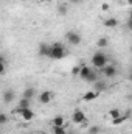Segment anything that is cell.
<instances>
[{
	"instance_id": "9",
	"label": "cell",
	"mask_w": 132,
	"mask_h": 134,
	"mask_svg": "<svg viewBox=\"0 0 132 134\" xmlns=\"http://www.w3.org/2000/svg\"><path fill=\"white\" fill-rule=\"evenodd\" d=\"M107 83L106 81H103V80H97V81H93V91H97V92H104V91H107Z\"/></svg>"
},
{
	"instance_id": "15",
	"label": "cell",
	"mask_w": 132,
	"mask_h": 134,
	"mask_svg": "<svg viewBox=\"0 0 132 134\" xmlns=\"http://www.w3.org/2000/svg\"><path fill=\"white\" fill-rule=\"evenodd\" d=\"M30 101H31V100H28V98H22V100L19 101V104L16 106V109H14V111H19V109H25V108H30Z\"/></svg>"
},
{
	"instance_id": "19",
	"label": "cell",
	"mask_w": 132,
	"mask_h": 134,
	"mask_svg": "<svg viewBox=\"0 0 132 134\" xmlns=\"http://www.w3.org/2000/svg\"><path fill=\"white\" fill-rule=\"evenodd\" d=\"M53 126H64V117L62 115H56L53 119Z\"/></svg>"
},
{
	"instance_id": "5",
	"label": "cell",
	"mask_w": 132,
	"mask_h": 134,
	"mask_svg": "<svg viewBox=\"0 0 132 134\" xmlns=\"http://www.w3.org/2000/svg\"><path fill=\"white\" fill-rule=\"evenodd\" d=\"M65 39H67V42L71 44V45H79L81 44V36L76 31H68L65 34Z\"/></svg>"
},
{
	"instance_id": "28",
	"label": "cell",
	"mask_w": 132,
	"mask_h": 134,
	"mask_svg": "<svg viewBox=\"0 0 132 134\" xmlns=\"http://www.w3.org/2000/svg\"><path fill=\"white\" fill-rule=\"evenodd\" d=\"M131 2H132V0H128V3H131Z\"/></svg>"
},
{
	"instance_id": "11",
	"label": "cell",
	"mask_w": 132,
	"mask_h": 134,
	"mask_svg": "<svg viewBox=\"0 0 132 134\" xmlns=\"http://www.w3.org/2000/svg\"><path fill=\"white\" fill-rule=\"evenodd\" d=\"M90 70H92V67H90V66L78 67V75H79V78H81V80H86V78H87V75L90 73Z\"/></svg>"
},
{
	"instance_id": "18",
	"label": "cell",
	"mask_w": 132,
	"mask_h": 134,
	"mask_svg": "<svg viewBox=\"0 0 132 134\" xmlns=\"http://www.w3.org/2000/svg\"><path fill=\"white\" fill-rule=\"evenodd\" d=\"M120 115H121V111H120V109H112V111H109V112H107V117H109V119H112V120H113V119H117V117H120Z\"/></svg>"
},
{
	"instance_id": "24",
	"label": "cell",
	"mask_w": 132,
	"mask_h": 134,
	"mask_svg": "<svg viewBox=\"0 0 132 134\" xmlns=\"http://www.w3.org/2000/svg\"><path fill=\"white\" fill-rule=\"evenodd\" d=\"M89 133H90V134H98L99 133V128H98V126H92Z\"/></svg>"
},
{
	"instance_id": "27",
	"label": "cell",
	"mask_w": 132,
	"mask_h": 134,
	"mask_svg": "<svg viewBox=\"0 0 132 134\" xmlns=\"http://www.w3.org/2000/svg\"><path fill=\"white\" fill-rule=\"evenodd\" d=\"M40 2H51V0H40Z\"/></svg>"
},
{
	"instance_id": "8",
	"label": "cell",
	"mask_w": 132,
	"mask_h": 134,
	"mask_svg": "<svg viewBox=\"0 0 132 134\" xmlns=\"http://www.w3.org/2000/svg\"><path fill=\"white\" fill-rule=\"evenodd\" d=\"M50 44H47V42H40V45H39V55L42 56V58H48L50 56Z\"/></svg>"
},
{
	"instance_id": "22",
	"label": "cell",
	"mask_w": 132,
	"mask_h": 134,
	"mask_svg": "<svg viewBox=\"0 0 132 134\" xmlns=\"http://www.w3.org/2000/svg\"><path fill=\"white\" fill-rule=\"evenodd\" d=\"M53 134H67L65 126H53Z\"/></svg>"
},
{
	"instance_id": "13",
	"label": "cell",
	"mask_w": 132,
	"mask_h": 134,
	"mask_svg": "<svg viewBox=\"0 0 132 134\" xmlns=\"http://www.w3.org/2000/svg\"><path fill=\"white\" fill-rule=\"evenodd\" d=\"M104 25H106L107 28H115V27L118 25V20H117L115 17H107V19L104 20Z\"/></svg>"
},
{
	"instance_id": "16",
	"label": "cell",
	"mask_w": 132,
	"mask_h": 134,
	"mask_svg": "<svg viewBox=\"0 0 132 134\" xmlns=\"http://www.w3.org/2000/svg\"><path fill=\"white\" fill-rule=\"evenodd\" d=\"M67 11H68V5H67V3H61V5H58V14L65 16Z\"/></svg>"
},
{
	"instance_id": "20",
	"label": "cell",
	"mask_w": 132,
	"mask_h": 134,
	"mask_svg": "<svg viewBox=\"0 0 132 134\" xmlns=\"http://www.w3.org/2000/svg\"><path fill=\"white\" fill-rule=\"evenodd\" d=\"M97 45H98L99 48H106V47L109 45V39H107V37H99L98 42H97Z\"/></svg>"
},
{
	"instance_id": "25",
	"label": "cell",
	"mask_w": 132,
	"mask_h": 134,
	"mask_svg": "<svg viewBox=\"0 0 132 134\" xmlns=\"http://www.w3.org/2000/svg\"><path fill=\"white\" fill-rule=\"evenodd\" d=\"M101 9H103V11H109V5H107V3H103V5H101Z\"/></svg>"
},
{
	"instance_id": "4",
	"label": "cell",
	"mask_w": 132,
	"mask_h": 134,
	"mask_svg": "<svg viewBox=\"0 0 132 134\" xmlns=\"http://www.w3.org/2000/svg\"><path fill=\"white\" fill-rule=\"evenodd\" d=\"M71 122L76 123V125H82V123L86 122V114H84V111L76 109V111L71 114Z\"/></svg>"
},
{
	"instance_id": "14",
	"label": "cell",
	"mask_w": 132,
	"mask_h": 134,
	"mask_svg": "<svg viewBox=\"0 0 132 134\" xmlns=\"http://www.w3.org/2000/svg\"><path fill=\"white\" fill-rule=\"evenodd\" d=\"M34 95H36V89H34V87H27V89L23 91V98L31 100V98H34Z\"/></svg>"
},
{
	"instance_id": "3",
	"label": "cell",
	"mask_w": 132,
	"mask_h": 134,
	"mask_svg": "<svg viewBox=\"0 0 132 134\" xmlns=\"http://www.w3.org/2000/svg\"><path fill=\"white\" fill-rule=\"evenodd\" d=\"M14 114H19V117H20L23 122H31L34 117H36V114H34V111L31 108H25V109L14 111Z\"/></svg>"
},
{
	"instance_id": "23",
	"label": "cell",
	"mask_w": 132,
	"mask_h": 134,
	"mask_svg": "<svg viewBox=\"0 0 132 134\" xmlns=\"http://www.w3.org/2000/svg\"><path fill=\"white\" fill-rule=\"evenodd\" d=\"M9 122V117H8V114H5V112H0V125H6Z\"/></svg>"
},
{
	"instance_id": "21",
	"label": "cell",
	"mask_w": 132,
	"mask_h": 134,
	"mask_svg": "<svg viewBox=\"0 0 132 134\" xmlns=\"http://www.w3.org/2000/svg\"><path fill=\"white\" fill-rule=\"evenodd\" d=\"M6 61H5V58L3 56H0V75H5V72H6Z\"/></svg>"
},
{
	"instance_id": "26",
	"label": "cell",
	"mask_w": 132,
	"mask_h": 134,
	"mask_svg": "<svg viewBox=\"0 0 132 134\" xmlns=\"http://www.w3.org/2000/svg\"><path fill=\"white\" fill-rule=\"evenodd\" d=\"M71 3H79V2H82V0H70Z\"/></svg>"
},
{
	"instance_id": "2",
	"label": "cell",
	"mask_w": 132,
	"mask_h": 134,
	"mask_svg": "<svg viewBox=\"0 0 132 134\" xmlns=\"http://www.w3.org/2000/svg\"><path fill=\"white\" fill-rule=\"evenodd\" d=\"M107 63H109V59H107V55L104 52H97L90 58V64H92V67H95V69H103Z\"/></svg>"
},
{
	"instance_id": "6",
	"label": "cell",
	"mask_w": 132,
	"mask_h": 134,
	"mask_svg": "<svg viewBox=\"0 0 132 134\" xmlns=\"http://www.w3.org/2000/svg\"><path fill=\"white\" fill-rule=\"evenodd\" d=\"M101 72H103V75L106 78H113L117 75V67L112 66V64H106V66L101 69Z\"/></svg>"
},
{
	"instance_id": "1",
	"label": "cell",
	"mask_w": 132,
	"mask_h": 134,
	"mask_svg": "<svg viewBox=\"0 0 132 134\" xmlns=\"http://www.w3.org/2000/svg\"><path fill=\"white\" fill-rule=\"evenodd\" d=\"M50 45H51L50 47V56H48L50 59H62V58H65L67 50L61 42H53Z\"/></svg>"
},
{
	"instance_id": "17",
	"label": "cell",
	"mask_w": 132,
	"mask_h": 134,
	"mask_svg": "<svg viewBox=\"0 0 132 134\" xmlns=\"http://www.w3.org/2000/svg\"><path fill=\"white\" fill-rule=\"evenodd\" d=\"M98 80V75H97V72L92 69L90 70V73L87 75V78H86V81H89V83H93V81H97Z\"/></svg>"
},
{
	"instance_id": "10",
	"label": "cell",
	"mask_w": 132,
	"mask_h": 134,
	"mask_svg": "<svg viewBox=\"0 0 132 134\" xmlns=\"http://www.w3.org/2000/svg\"><path fill=\"white\" fill-rule=\"evenodd\" d=\"M99 97V92H97V91H87L84 95H82V101H93V100H97Z\"/></svg>"
},
{
	"instance_id": "12",
	"label": "cell",
	"mask_w": 132,
	"mask_h": 134,
	"mask_svg": "<svg viewBox=\"0 0 132 134\" xmlns=\"http://www.w3.org/2000/svg\"><path fill=\"white\" fill-rule=\"evenodd\" d=\"M14 98H16V94H14V91L13 89H8V91H5L3 92V101L5 103H13L14 101Z\"/></svg>"
},
{
	"instance_id": "7",
	"label": "cell",
	"mask_w": 132,
	"mask_h": 134,
	"mask_svg": "<svg viewBox=\"0 0 132 134\" xmlns=\"http://www.w3.org/2000/svg\"><path fill=\"white\" fill-rule=\"evenodd\" d=\"M51 100H53L51 91H44V92L39 94V101H40V104H48Z\"/></svg>"
},
{
	"instance_id": "29",
	"label": "cell",
	"mask_w": 132,
	"mask_h": 134,
	"mask_svg": "<svg viewBox=\"0 0 132 134\" xmlns=\"http://www.w3.org/2000/svg\"><path fill=\"white\" fill-rule=\"evenodd\" d=\"M67 134H75V133H67Z\"/></svg>"
}]
</instances>
